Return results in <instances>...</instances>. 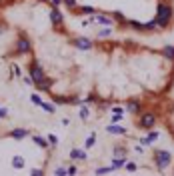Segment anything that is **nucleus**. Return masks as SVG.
Masks as SVG:
<instances>
[{
	"mask_svg": "<svg viewBox=\"0 0 174 176\" xmlns=\"http://www.w3.org/2000/svg\"><path fill=\"white\" fill-rule=\"evenodd\" d=\"M172 18H174V8L166 2H158V14H156V20H154L156 26L158 28H166L172 22Z\"/></svg>",
	"mask_w": 174,
	"mask_h": 176,
	"instance_id": "obj_1",
	"label": "nucleus"
},
{
	"mask_svg": "<svg viewBox=\"0 0 174 176\" xmlns=\"http://www.w3.org/2000/svg\"><path fill=\"white\" fill-rule=\"evenodd\" d=\"M170 162H172V154L168 150H156L154 152V164H156V168H158L160 172L170 166Z\"/></svg>",
	"mask_w": 174,
	"mask_h": 176,
	"instance_id": "obj_2",
	"label": "nucleus"
},
{
	"mask_svg": "<svg viewBox=\"0 0 174 176\" xmlns=\"http://www.w3.org/2000/svg\"><path fill=\"white\" fill-rule=\"evenodd\" d=\"M28 74H30V78L34 80V84H36V82H40L42 78H46V72H44V68L40 66V62H38V60H30V64H28Z\"/></svg>",
	"mask_w": 174,
	"mask_h": 176,
	"instance_id": "obj_3",
	"label": "nucleus"
},
{
	"mask_svg": "<svg viewBox=\"0 0 174 176\" xmlns=\"http://www.w3.org/2000/svg\"><path fill=\"white\" fill-rule=\"evenodd\" d=\"M154 124H156V114H152V112H144L142 116H140V122H138L140 128L150 130V128H154Z\"/></svg>",
	"mask_w": 174,
	"mask_h": 176,
	"instance_id": "obj_4",
	"label": "nucleus"
},
{
	"mask_svg": "<svg viewBox=\"0 0 174 176\" xmlns=\"http://www.w3.org/2000/svg\"><path fill=\"white\" fill-rule=\"evenodd\" d=\"M32 52V42L28 40V38H20L18 42H16V54H28Z\"/></svg>",
	"mask_w": 174,
	"mask_h": 176,
	"instance_id": "obj_5",
	"label": "nucleus"
},
{
	"mask_svg": "<svg viewBox=\"0 0 174 176\" xmlns=\"http://www.w3.org/2000/svg\"><path fill=\"white\" fill-rule=\"evenodd\" d=\"M90 20L94 22V24H100V26H114V20L106 14H94Z\"/></svg>",
	"mask_w": 174,
	"mask_h": 176,
	"instance_id": "obj_6",
	"label": "nucleus"
},
{
	"mask_svg": "<svg viewBox=\"0 0 174 176\" xmlns=\"http://www.w3.org/2000/svg\"><path fill=\"white\" fill-rule=\"evenodd\" d=\"M50 22H52L54 26H60L62 22H64V14H62V12H60V10H58L56 6H54V8H50Z\"/></svg>",
	"mask_w": 174,
	"mask_h": 176,
	"instance_id": "obj_7",
	"label": "nucleus"
},
{
	"mask_svg": "<svg viewBox=\"0 0 174 176\" xmlns=\"http://www.w3.org/2000/svg\"><path fill=\"white\" fill-rule=\"evenodd\" d=\"M74 46L80 48V50H92L94 42H92L90 38H76V40H74Z\"/></svg>",
	"mask_w": 174,
	"mask_h": 176,
	"instance_id": "obj_8",
	"label": "nucleus"
},
{
	"mask_svg": "<svg viewBox=\"0 0 174 176\" xmlns=\"http://www.w3.org/2000/svg\"><path fill=\"white\" fill-rule=\"evenodd\" d=\"M106 130L110 132V134H120V136L128 134V130L124 128V126H118V124H108V126H106Z\"/></svg>",
	"mask_w": 174,
	"mask_h": 176,
	"instance_id": "obj_9",
	"label": "nucleus"
},
{
	"mask_svg": "<svg viewBox=\"0 0 174 176\" xmlns=\"http://www.w3.org/2000/svg\"><path fill=\"white\" fill-rule=\"evenodd\" d=\"M28 134H30V132L26 130V128H14L12 132H10V136H12V138H16V140H22V138H26Z\"/></svg>",
	"mask_w": 174,
	"mask_h": 176,
	"instance_id": "obj_10",
	"label": "nucleus"
},
{
	"mask_svg": "<svg viewBox=\"0 0 174 176\" xmlns=\"http://www.w3.org/2000/svg\"><path fill=\"white\" fill-rule=\"evenodd\" d=\"M160 54H162V56H164V58H168V60H174V46H170V44H166V46H162Z\"/></svg>",
	"mask_w": 174,
	"mask_h": 176,
	"instance_id": "obj_11",
	"label": "nucleus"
},
{
	"mask_svg": "<svg viewBox=\"0 0 174 176\" xmlns=\"http://www.w3.org/2000/svg\"><path fill=\"white\" fill-rule=\"evenodd\" d=\"M70 158H72V160H86V152H84V150H78V148H74V150L70 152Z\"/></svg>",
	"mask_w": 174,
	"mask_h": 176,
	"instance_id": "obj_12",
	"label": "nucleus"
},
{
	"mask_svg": "<svg viewBox=\"0 0 174 176\" xmlns=\"http://www.w3.org/2000/svg\"><path fill=\"white\" fill-rule=\"evenodd\" d=\"M124 162H126V156H116L114 160L110 162V166L114 168V170H118V168H122L124 166Z\"/></svg>",
	"mask_w": 174,
	"mask_h": 176,
	"instance_id": "obj_13",
	"label": "nucleus"
},
{
	"mask_svg": "<svg viewBox=\"0 0 174 176\" xmlns=\"http://www.w3.org/2000/svg\"><path fill=\"white\" fill-rule=\"evenodd\" d=\"M126 108H128V112H134V114H138L140 110H142V106H140V102H138V100H130Z\"/></svg>",
	"mask_w": 174,
	"mask_h": 176,
	"instance_id": "obj_14",
	"label": "nucleus"
},
{
	"mask_svg": "<svg viewBox=\"0 0 174 176\" xmlns=\"http://www.w3.org/2000/svg\"><path fill=\"white\" fill-rule=\"evenodd\" d=\"M40 108L44 110V112H48V114H54V112H56V106H54V104H50V102H44V100L40 102Z\"/></svg>",
	"mask_w": 174,
	"mask_h": 176,
	"instance_id": "obj_15",
	"label": "nucleus"
},
{
	"mask_svg": "<svg viewBox=\"0 0 174 176\" xmlns=\"http://www.w3.org/2000/svg\"><path fill=\"white\" fill-rule=\"evenodd\" d=\"M74 12H76V14H94L96 8H94V6H80V8H76Z\"/></svg>",
	"mask_w": 174,
	"mask_h": 176,
	"instance_id": "obj_16",
	"label": "nucleus"
},
{
	"mask_svg": "<svg viewBox=\"0 0 174 176\" xmlns=\"http://www.w3.org/2000/svg\"><path fill=\"white\" fill-rule=\"evenodd\" d=\"M32 142H34L36 146H40V148H48V140L42 138V136H32Z\"/></svg>",
	"mask_w": 174,
	"mask_h": 176,
	"instance_id": "obj_17",
	"label": "nucleus"
},
{
	"mask_svg": "<svg viewBox=\"0 0 174 176\" xmlns=\"http://www.w3.org/2000/svg\"><path fill=\"white\" fill-rule=\"evenodd\" d=\"M126 24L130 26V28L138 30V32H144V24H142V22H136V20H126Z\"/></svg>",
	"mask_w": 174,
	"mask_h": 176,
	"instance_id": "obj_18",
	"label": "nucleus"
},
{
	"mask_svg": "<svg viewBox=\"0 0 174 176\" xmlns=\"http://www.w3.org/2000/svg\"><path fill=\"white\" fill-rule=\"evenodd\" d=\"M12 166H14L16 170H22V168H24V158H22V156H14V158H12Z\"/></svg>",
	"mask_w": 174,
	"mask_h": 176,
	"instance_id": "obj_19",
	"label": "nucleus"
},
{
	"mask_svg": "<svg viewBox=\"0 0 174 176\" xmlns=\"http://www.w3.org/2000/svg\"><path fill=\"white\" fill-rule=\"evenodd\" d=\"M98 38H106V36H112V26H104L102 30H98Z\"/></svg>",
	"mask_w": 174,
	"mask_h": 176,
	"instance_id": "obj_20",
	"label": "nucleus"
},
{
	"mask_svg": "<svg viewBox=\"0 0 174 176\" xmlns=\"http://www.w3.org/2000/svg\"><path fill=\"white\" fill-rule=\"evenodd\" d=\"M112 172H114L112 166H102V168H96V170H94V174H100V176H102V174H112Z\"/></svg>",
	"mask_w": 174,
	"mask_h": 176,
	"instance_id": "obj_21",
	"label": "nucleus"
},
{
	"mask_svg": "<svg viewBox=\"0 0 174 176\" xmlns=\"http://www.w3.org/2000/svg\"><path fill=\"white\" fill-rule=\"evenodd\" d=\"M112 152L116 154V156H126V146H120V144H118V146L112 148Z\"/></svg>",
	"mask_w": 174,
	"mask_h": 176,
	"instance_id": "obj_22",
	"label": "nucleus"
},
{
	"mask_svg": "<svg viewBox=\"0 0 174 176\" xmlns=\"http://www.w3.org/2000/svg\"><path fill=\"white\" fill-rule=\"evenodd\" d=\"M78 116L82 118V120H86L90 116V110H88V106H80V110H78Z\"/></svg>",
	"mask_w": 174,
	"mask_h": 176,
	"instance_id": "obj_23",
	"label": "nucleus"
},
{
	"mask_svg": "<svg viewBox=\"0 0 174 176\" xmlns=\"http://www.w3.org/2000/svg\"><path fill=\"white\" fill-rule=\"evenodd\" d=\"M96 144V134H90L88 138H86V148H92Z\"/></svg>",
	"mask_w": 174,
	"mask_h": 176,
	"instance_id": "obj_24",
	"label": "nucleus"
},
{
	"mask_svg": "<svg viewBox=\"0 0 174 176\" xmlns=\"http://www.w3.org/2000/svg\"><path fill=\"white\" fill-rule=\"evenodd\" d=\"M124 168H126V172H136V164L134 162H124Z\"/></svg>",
	"mask_w": 174,
	"mask_h": 176,
	"instance_id": "obj_25",
	"label": "nucleus"
},
{
	"mask_svg": "<svg viewBox=\"0 0 174 176\" xmlns=\"http://www.w3.org/2000/svg\"><path fill=\"white\" fill-rule=\"evenodd\" d=\"M54 174H56V176H66L68 170L64 168V166H58V168H54Z\"/></svg>",
	"mask_w": 174,
	"mask_h": 176,
	"instance_id": "obj_26",
	"label": "nucleus"
},
{
	"mask_svg": "<svg viewBox=\"0 0 174 176\" xmlns=\"http://www.w3.org/2000/svg\"><path fill=\"white\" fill-rule=\"evenodd\" d=\"M158 136H160V132H158V130H152L150 134H146V138H148L150 142H154L156 138H158Z\"/></svg>",
	"mask_w": 174,
	"mask_h": 176,
	"instance_id": "obj_27",
	"label": "nucleus"
},
{
	"mask_svg": "<svg viewBox=\"0 0 174 176\" xmlns=\"http://www.w3.org/2000/svg\"><path fill=\"white\" fill-rule=\"evenodd\" d=\"M48 144H50V146H56V144H58V136H56V134H48Z\"/></svg>",
	"mask_w": 174,
	"mask_h": 176,
	"instance_id": "obj_28",
	"label": "nucleus"
},
{
	"mask_svg": "<svg viewBox=\"0 0 174 176\" xmlns=\"http://www.w3.org/2000/svg\"><path fill=\"white\" fill-rule=\"evenodd\" d=\"M30 102L32 104H36V106H40V102H42V98L38 96V94H30Z\"/></svg>",
	"mask_w": 174,
	"mask_h": 176,
	"instance_id": "obj_29",
	"label": "nucleus"
},
{
	"mask_svg": "<svg viewBox=\"0 0 174 176\" xmlns=\"http://www.w3.org/2000/svg\"><path fill=\"white\" fill-rule=\"evenodd\" d=\"M10 72H12V76H20V66L12 64V66H10Z\"/></svg>",
	"mask_w": 174,
	"mask_h": 176,
	"instance_id": "obj_30",
	"label": "nucleus"
},
{
	"mask_svg": "<svg viewBox=\"0 0 174 176\" xmlns=\"http://www.w3.org/2000/svg\"><path fill=\"white\" fill-rule=\"evenodd\" d=\"M114 18H116V20H120V22H124V24H126V18H124V14H122V12H118V10H116V12H114Z\"/></svg>",
	"mask_w": 174,
	"mask_h": 176,
	"instance_id": "obj_31",
	"label": "nucleus"
},
{
	"mask_svg": "<svg viewBox=\"0 0 174 176\" xmlns=\"http://www.w3.org/2000/svg\"><path fill=\"white\" fill-rule=\"evenodd\" d=\"M64 2V6H68V8H76V0H62Z\"/></svg>",
	"mask_w": 174,
	"mask_h": 176,
	"instance_id": "obj_32",
	"label": "nucleus"
},
{
	"mask_svg": "<svg viewBox=\"0 0 174 176\" xmlns=\"http://www.w3.org/2000/svg\"><path fill=\"white\" fill-rule=\"evenodd\" d=\"M30 174H32V176H42V174H44V170H40V168H32V170H30Z\"/></svg>",
	"mask_w": 174,
	"mask_h": 176,
	"instance_id": "obj_33",
	"label": "nucleus"
},
{
	"mask_svg": "<svg viewBox=\"0 0 174 176\" xmlns=\"http://www.w3.org/2000/svg\"><path fill=\"white\" fill-rule=\"evenodd\" d=\"M120 120H122V114H114V116H112V124H118Z\"/></svg>",
	"mask_w": 174,
	"mask_h": 176,
	"instance_id": "obj_34",
	"label": "nucleus"
},
{
	"mask_svg": "<svg viewBox=\"0 0 174 176\" xmlns=\"http://www.w3.org/2000/svg\"><path fill=\"white\" fill-rule=\"evenodd\" d=\"M6 116H8V110L4 106H0V118H6Z\"/></svg>",
	"mask_w": 174,
	"mask_h": 176,
	"instance_id": "obj_35",
	"label": "nucleus"
},
{
	"mask_svg": "<svg viewBox=\"0 0 174 176\" xmlns=\"http://www.w3.org/2000/svg\"><path fill=\"white\" fill-rule=\"evenodd\" d=\"M66 170H68V174H70V176L78 174V168H76V166H70V168H66Z\"/></svg>",
	"mask_w": 174,
	"mask_h": 176,
	"instance_id": "obj_36",
	"label": "nucleus"
},
{
	"mask_svg": "<svg viewBox=\"0 0 174 176\" xmlns=\"http://www.w3.org/2000/svg\"><path fill=\"white\" fill-rule=\"evenodd\" d=\"M24 84H26V86H34V80H32L30 76H26V78H24Z\"/></svg>",
	"mask_w": 174,
	"mask_h": 176,
	"instance_id": "obj_37",
	"label": "nucleus"
},
{
	"mask_svg": "<svg viewBox=\"0 0 174 176\" xmlns=\"http://www.w3.org/2000/svg\"><path fill=\"white\" fill-rule=\"evenodd\" d=\"M112 112H114V114H122L124 110H122L120 106H112Z\"/></svg>",
	"mask_w": 174,
	"mask_h": 176,
	"instance_id": "obj_38",
	"label": "nucleus"
},
{
	"mask_svg": "<svg viewBox=\"0 0 174 176\" xmlns=\"http://www.w3.org/2000/svg\"><path fill=\"white\" fill-rule=\"evenodd\" d=\"M136 152H138V154H144V148H142V144H140V146H136Z\"/></svg>",
	"mask_w": 174,
	"mask_h": 176,
	"instance_id": "obj_39",
	"label": "nucleus"
},
{
	"mask_svg": "<svg viewBox=\"0 0 174 176\" xmlns=\"http://www.w3.org/2000/svg\"><path fill=\"white\" fill-rule=\"evenodd\" d=\"M50 2L54 4V6H58V4H62V0H50Z\"/></svg>",
	"mask_w": 174,
	"mask_h": 176,
	"instance_id": "obj_40",
	"label": "nucleus"
},
{
	"mask_svg": "<svg viewBox=\"0 0 174 176\" xmlns=\"http://www.w3.org/2000/svg\"><path fill=\"white\" fill-rule=\"evenodd\" d=\"M2 32H4V30H2V28H0V34H2Z\"/></svg>",
	"mask_w": 174,
	"mask_h": 176,
	"instance_id": "obj_41",
	"label": "nucleus"
},
{
	"mask_svg": "<svg viewBox=\"0 0 174 176\" xmlns=\"http://www.w3.org/2000/svg\"><path fill=\"white\" fill-rule=\"evenodd\" d=\"M172 110H174V106H172Z\"/></svg>",
	"mask_w": 174,
	"mask_h": 176,
	"instance_id": "obj_42",
	"label": "nucleus"
}]
</instances>
